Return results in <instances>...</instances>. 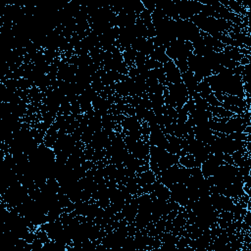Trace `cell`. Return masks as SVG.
<instances>
[{
  "label": "cell",
  "mask_w": 251,
  "mask_h": 251,
  "mask_svg": "<svg viewBox=\"0 0 251 251\" xmlns=\"http://www.w3.org/2000/svg\"><path fill=\"white\" fill-rule=\"evenodd\" d=\"M164 69H165V74L171 82L177 83V82L182 81L180 71L178 70V68L176 67V65L174 62H172L171 60L166 62L164 64Z\"/></svg>",
  "instance_id": "obj_2"
},
{
  "label": "cell",
  "mask_w": 251,
  "mask_h": 251,
  "mask_svg": "<svg viewBox=\"0 0 251 251\" xmlns=\"http://www.w3.org/2000/svg\"><path fill=\"white\" fill-rule=\"evenodd\" d=\"M188 91L183 82L174 83L169 90V97L174 105L181 106L188 100Z\"/></svg>",
  "instance_id": "obj_1"
}]
</instances>
